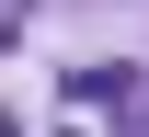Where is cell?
<instances>
[{"instance_id":"1","label":"cell","mask_w":149,"mask_h":137,"mask_svg":"<svg viewBox=\"0 0 149 137\" xmlns=\"http://www.w3.org/2000/svg\"><path fill=\"white\" fill-rule=\"evenodd\" d=\"M69 103H115V114H138V69H80Z\"/></svg>"}]
</instances>
